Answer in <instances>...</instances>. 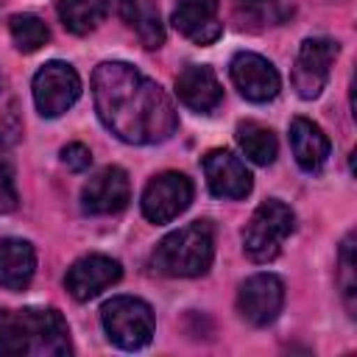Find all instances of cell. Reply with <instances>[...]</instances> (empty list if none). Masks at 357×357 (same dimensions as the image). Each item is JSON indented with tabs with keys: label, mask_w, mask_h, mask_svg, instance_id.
I'll use <instances>...</instances> for the list:
<instances>
[{
	"label": "cell",
	"mask_w": 357,
	"mask_h": 357,
	"mask_svg": "<svg viewBox=\"0 0 357 357\" xmlns=\"http://www.w3.org/2000/svg\"><path fill=\"white\" fill-rule=\"evenodd\" d=\"M17 209V184H14V167L11 159L0 142V212Z\"/></svg>",
	"instance_id": "24"
},
{
	"label": "cell",
	"mask_w": 357,
	"mask_h": 357,
	"mask_svg": "<svg viewBox=\"0 0 357 357\" xmlns=\"http://www.w3.org/2000/svg\"><path fill=\"white\" fill-rule=\"evenodd\" d=\"M192 201V181L178 170H165L153 176L142 190V215L151 223H170Z\"/></svg>",
	"instance_id": "8"
},
{
	"label": "cell",
	"mask_w": 357,
	"mask_h": 357,
	"mask_svg": "<svg viewBox=\"0 0 357 357\" xmlns=\"http://www.w3.org/2000/svg\"><path fill=\"white\" fill-rule=\"evenodd\" d=\"M100 123L128 145H156L176 134L178 114L167 92L126 61H103L92 73Z\"/></svg>",
	"instance_id": "1"
},
{
	"label": "cell",
	"mask_w": 357,
	"mask_h": 357,
	"mask_svg": "<svg viewBox=\"0 0 357 357\" xmlns=\"http://www.w3.org/2000/svg\"><path fill=\"white\" fill-rule=\"evenodd\" d=\"M36 271V251L22 237L0 240V287L3 290H25Z\"/></svg>",
	"instance_id": "17"
},
{
	"label": "cell",
	"mask_w": 357,
	"mask_h": 357,
	"mask_svg": "<svg viewBox=\"0 0 357 357\" xmlns=\"http://www.w3.org/2000/svg\"><path fill=\"white\" fill-rule=\"evenodd\" d=\"M120 276H123V268L117 259L106 254H86L70 265L64 276V287L75 301H89L106 287H112L114 282H120Z\"/></svg>",
	"instance_id": "13"
},
{
	"label": "cell",
	"mask_w": 357,
	"mask_h": 357,
	"mask_svg": "<svg viewBox=\"0 0 357 357\" xmlns=\"http://www.w3.org/2000/svg\"><path fill=\"white\" fill-rule=\"evenodd\" d=\"M176 95L178 100L201 114H209L220 106L223 100V86L215 75L212 67L206 64H187L178 75H176Z\"/></svg>",
	"instance_id": "15"
},
{
	"label": "cell",
	"mask_w": 357,
	"mask_h": 357,
	"mask_svg": "<svg viewBox=\"0 0 357 357\" xmlns=\"http://www.w3.org/2000/svg\"><path fill=\"white\" fill-rule=\"evenodd\" d=\"M61 162L67 165V170L73 173H84L92 165V151L84 142H70L61 148Z\"/></svg>",
	"instance_id": "25"
},
{
	"label": "cell",
	"mask_w": 357,
	"mask_h": 357,
	"mask_svg": "<svg viewBox=\"0 0 357 357\" xmlns=\"http://www.w3.org/2000/svg\"><path fill=\"white\" fill-rule=\"evenodd\" d=\"M337 284L343 293V304L349 310V315L354 318L357 310V268H354V234H346V240L340 243V254H337Z\"/></svg>",
	"instance_id": "23"
},
{
	"label": "cell",
	"mask_w": 357,
	"mask_h": 357,
	"mask_svg": "<svg viewBox=\"0 0 357 357\" xmlns=\"http://www.w3.org/2000/svg\"><path fill=\"white\" fill-rule=\"evenodd\" d=\"M218 8L220 0H178L173 8V28L195 45H212L223 33Z\"/></svg>",
	"instance_id": "14"
},
{
	"label": "cell",
	"mask_w": 357,
	"mask_h": 357,
	"mask_svg": "<svg viewBox=\"0 0 357 357\" xmlns=\"http://www.w3.org/2000/svg\"><path fill=\"white\" fill-rule=\"evenodd\" d=\"M290 148H293L296 165L304 173H318L332 153V142L324 134V128L307 117H296L290 123Z\"/></svg>",
	"instance_id": "16"
},
{
	"label": "cell",
	"mask_w": 357,
	"mask_h": 357,
	"mask_svg": "<svg viewBox=\"0 0 357 357\" xmlns=\"http://www.w3.org/2000/svg\"><path fill=\"white\" fill-rule=\"evenodd\" d=\"M237 145L254 165H273L279 153V142L273 131L257 120H240L237 123Z\"/></svg>",
	"instance_id": "21"
},
{
	"label": "cell",
	"mask_w": 357,
	"mask_h": 357,
	"mask_svg": "<svg viewBox=\"0 0 357 357\" xmlns=\"http://www.w3.org/2000/svg\"><path fill=\"white\" fill-rule=\"evenodd\" d=\"M70 351V326L59 310H0V357H64Z\"/></svg>",
	"instance_id": "2"
},
{
	"label": "cell",
	"mask_w": 357,
	"mask_h": 357,
	"mask_svg": "<svg viewBox=\"0 0 357 357\" xmlns=\"http://www.w3.org/2000/svg\"><path fill=\"white\" fill-rule=\"evenodd\" d=\"M117 8L123 20L137 31L139 42L145 47H162L165 45V25L156 0H117Z\"/></svg>",
	"instance_id": "18"
},
{
	"label": "cell",
	"mask_w": 357,
	"mask_h": 357,
	"mask_svg": "<svg viewBox=\"0 0 357 357\" xmlns=\"http://www.w3.org/2000/svg\"><path fill=\"white\" fill-rule=\"evenodd\" d=\"M131 201V181L123 167H103L98 170L81 190V209L86 215H114L126 209Z\"/></svg>",
	"instance_id": "11"
},
{
	"label": "cell",
	"mask_w": 357,
	"mask_h": 357,
	"mask_svg": "<svg viewBox=\"0 0 357 357\" xmlns=\"http://www.w3.org/2000/svg\"><path fill=\"white\" fill-rule=\"evenodd\" d=\"M229 75H231V84L240 89V95L245 100H254V103H268L279 95V86H282V78L276 73V67L259 56V53H237L229 64Z\"/></svg>",
	"instance_id": "10"
},
{
	"label": "cell",
	"mask_w": 357,
	"mask_h": 357,
	"mask_svg": "<svg viewBox=\"0 0 357 357\" xmlns=\"http://www.w3.org/2000/svg\"><path fill=\"white\" fill-rule=\"evenodd\" d=\"M8 31H11L17 50H22V53H33L50 39V28L33 14H14L8 20Z\"/></svg>",
	"instance_id": "22"
},
{
	"label": "cell",
	"mask_w": 357,
	"mask_h": 357,
	"mask_svg": "<svg viewBox=\"0 0 357 357\" xmlns=\"http://www.w3.org/2000/svg\"><path fill=\"white\" fill-rule=\"evenodd\" d=\"M100 324L106 329V337L126 349L137 351L151 343L153 337V310L137 298V296H114L100 307Z\"/></svg>",
	"instance_id": "5"
},
{
	"label": "cell",
	"mask_w": 357,
	"mask_h": 357,
	"mask_svg": "<svg viewBox=\"0 0 357 357\" xmlns=\"http://www.w3.org/2000/svg\"><path fill=\"white\" fill-rule=\"evenodd\" d=\"M31 89H33V103L39 114L59 117L81 98V78L73 64L53 59L36 70Z\"/></svg>",
	"instance_id": "6"
},
{
	"label": "cell",
	"mask_w": 357,
	"mask_h": 357,
	"mask_svg": "<svg viewBox=\"0 0 357 357\" xmlns=\"http://www.w3.org/2000/svg\"><path fill=\"white\" fill-rule=\"evenodd\" d=\"M215 259V229L209 220H192L167 237L151 254V265L156 273L170 279H192L204 276Z\"/></svg>",
	"instance_id": "3"
},
{
	"label": "cell",
	"mask_w": 357,
	"mask_h": 357,
	"mask_svg": "<svg viewBox=\"0 0 357 357\" xmlns=\"http://www.w3.org/2000/svg\"><path fill=\"white\" fill-rule=\"evenodd\" d=\"M284 304V284L273 273H254L240 284L237 312L251 326H268L279 318Z\"/></svg>",
	"instance_id": "9"
},
{
	"label": "cell",
	"mask_w": 357,
	"mask_h": 357,
	"mask_svg": "<svg viewBox=\"0 0 357 357\" xmlns=\"http://www.w3.org/2000/svg\"><path fill=\"white\" fill-rule=\"evenodd\" d=\"M59 17L70 33H89L109 17V0H59Z\"/></svg>",
	"instance_id": "20"
},
{
	"label": "cell",
	"mask_w": 357,
	"mask_h": 357,
	"mask_svg": "<svg viewBox=\"0 0 357 357\" xmlns=\"http://www.w3.org/2000/svg\"><path fill=\"white\" fill-rule=\"evenodd\" d=\"M335 59H337V42L326 36H310L301 42L293 64V89L298 92V98L312 100L324 92Z\"/></svg>",
	"instance_id": "7"
},
{
	"label": "cell",
	"mask_w": 357,
	"mask_h": 357,
	"mask_svg": "<svg viewBox=\"0 0 357 357\" xmlns=\"http://www.w3.org/2000/svg\"><path fill=\"white\" fill-rule=\"evenodd\" d=\"M296 229V215L287 204L268 198L262 201L243 229V251L251 262H271L279 257L284 240Z\"/></svg>",
	"instance_id": "4"
},
{
	"label": "cell",
	"mask_w": 357,
	"mask_h": 357,
	"mask_svg": "<svg viewBox=\"0 0 357 357\" xmlns=\"http://www.w3.org/2000/svg\"><path fill=\"white\" fill-rule=\"evenodd\" d=\"M204 176H206L209 192L218 198H229V201L245 198L254 187V178L245 162L226 148H215L204 156Z\"/></svg>",
	"instance_id": "12"
},
{
	"label": "cell",
	"mask_w": 357,
	"mask_h": 357,
	"mask_svg": "<svg viewBox=\"0 0 357 357\" xmlns=\"http://www.w3.org/2000/svg\"><path fill=\"white\" fill-rule=\"evenodd\" d=\"M293 14V0H234V17L248 31L282 25Z\"/></svg>",
	"instance_id": "19"
}]
</instances>
